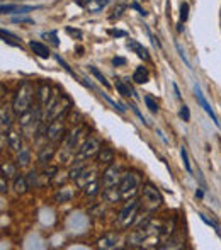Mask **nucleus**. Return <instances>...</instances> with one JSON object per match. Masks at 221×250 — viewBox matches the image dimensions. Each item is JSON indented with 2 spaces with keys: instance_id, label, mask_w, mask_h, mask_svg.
I'll use <instances>...</instances> for the list:
<instances>
[{
  "instance_id": "5",
  "label": "nucleus",
  "mask_w": 221,
  "mask_h": 250,
  "mask_svg": "<svg viewBox=\"0 0 221 250\" xmlns=\"http://www.w3.org/2000/svg\"><path fill=\"white\" fill-rule=\"evenodd\" d=\"M143 203L148 209H157V208L162 206L163 198L160 194V191L152 184H145L143 186Z\"/></svg>"
},
{
  "instance_id": "9",
  "label": "nucleus",
  "mask_w": 221,
  "mask_h": 250,
  "mask_svg": "<svg viewBox=\"0 0 221 250\" xmlns=\"http://www.w3.org/2000/svg\"><path fill=\"white\" fill-rule=\"evenodd\" d=\"M194 92H196V99H198V102H199V105H201L202 109H204L206 112H208V116L209 118L213 119V123H215L216 126H218L220 128V119H218V116H216V112L213 111V107L211 105H209V102L206 101V97H204V94H202V90H201V87L198 85V83H196L194 85Z\"/></svg>"
},
{
  "instance_id": "33",
  "label": "nucleus",
  "mask_w": 221,
  "mask_h": 250,
  "mask_svg": "<svg viewBox=\"0 0 221 250\" xmlns=\"http://www.w3.org/2000/svg\"><path fill=\"white\" fill-rule=\"evenodd\" d=\"M2 174L7 175V177H14L16 175V167L10 162H5V164H2Z\"/></svg>"
},
{
  "instance_id": "37",
  "label": "nucleus",
  "mask_w": 221,
  "mask_h": 250,
  "mask_svg": "<svg viewBox=\"0 0 221 250\" xmlns=\"http://www.w3.org/2000/svg\"><path fill=\"white\" fill-rule=\"evenodd\" d=\"M179 116H181L182 119H184L185 123L189 121V119H191V112H189V107L185 104H182L181 105V111H179Z\"/></svg>"
},
{
  "instance_id": "21",
  "label": "nucleus",
  "mask_w": 221,
  "mask_h": 250,
  "mask_svg": "<svg viewBox=\"0 0 221 250\" xmlns=\"http://www.w3.org/2000/svg\"><path fill=\"white\" fill-rule=\"evenodd\" d=\"M109 2H111V0H87L85 9H87V12L96 14V12H100L102 9H106Z\"/></svg>"
},
{
  "instance_id": "12",
  "label": "nucleus",
  "mask_w": 221,
  "mask_h": 250,
  "mask_svg": "<svg viewBox=\"0 0 221 250\" xmlns=\"http://www.w3.org/2000/svg\"><path fill=\"white\" fill-rule=\"evenodd\" d=\"M126 46H128V50H131L133 53H136V56H140L141 60H145V62H148V60H150L148 50H146L143 44H140L138 41H135V40H131V38H129V40L126 41Z\"/></svg>"
},
{
  "instance_id": "16",
  "label": "nucleus",
  "mask_w": 221,
  "mask_h": 250,
  "mask_svg": "<svg viewBox=\"0 0 221 250\" xmlns=\"http://www.w3.org/2000/svg\"><path fill=\"white\" fill-rule=\"evenodd\" d=\"M118 240H119V237L116 233H107V235H104V237L100 238L99 242H97V245H99V249L111 250V249H116V245H118Z\"/></svg>"
},
{
  "instance_id": "50",
  "label": "nucleus",
  "mask_w": 221,
  "mask_h": 250,
  "mask_svg": "<svg viewBox=\"0 0 221 250\" xmlns=\"http://www.w3.org/2000/svg\"><path fill=\"white\" fill-rule=\"evenodd\" d=\"M0 96H2V99H3V96H5V85H2V94H0Z\"/></svg>"
},
{
  "instance_id": "44",
  "label": "nucleus",
  "mask_w": 221,
  "mask_h": 250,
  "mask_svg": "<svg viewBox=\"0 0 221 250\" xmlns=\"http://www.w3.org/2000/svg\"><path fill=\"white\" fill-rule=\"evenodd\" d=\"M109 34H111V36H116V38H126V36H128L124 31H119V29H111Z\"/></svg>"
},
{
  "instance_id": "45",
  "label": "nucleus",
  "mask_w": 221,
  "mask_h": 250,
  "mask_svg": "<svg viewBox=\"0 0 221 250\" xmlns=\"http://www.w3.org/2000/svg\"><path fill=\"white\" fill-rule=\"evenodd\" d=\"M177 50H179V53H181V58L184 60L185 62V65L189 66V68H191V63H189V60H187V56H185V53H184V50H182L181 48V44H177Z\"/></svg>"
},
{
  "instance_id": "40",
  "label": "nucleus",
  "mask_w": 221,
  "mask_h": 250,
  "mask_svg": "<svg viewBox=\"0 0 221 250\" xmlns=\"http://www.w3.org/2000/svg\"><path fill=\"white\" fill-rule=\"evenodd\" d=\"M43 38H50V41L55 44V46H58V44H60V41H58V38H56V33H55V31H51V33H44V34H43Z\"/></svg>"
},
{
  "instance_id": "29",
  "label": "nucleus",
  "mask_w": 221,
  "mask_h": 250,
  "mask_svg": "<svg viewBox=\"0 0 221 250\" xmlns=\"http://www.w3.org/2000/svg\"><path fill=\"white\" fill-rule=\"evenodd\" d=\"M56 172H58V168H56V167H48V168H44V170L41 172V175H40V186H43V184H46V182H50L51 179L55 177Z\"/></svg>"
},
{
  "instance_id": "6",
  "label": "nucleus",
  "mask_w": 221,
  "mask_h": 250,
  "mask_svg": "<svg viewBox=\"0 0 221 250\" xmlns=\"http://www.w3.org/2000/svg\"><path fill=\"white\" fill-rule=\"evenodd\" d=\"M100 150V143L97 138H87L85 142L80 145L79 151H77V158H82V160H89V158L96 157Z\"/></svg>"
},
{
  "instance_id": "27",
  "label": "nucleus",
  "mask_w": 221,
  "mask_h": 250,
  "mask_svg": "<svg viewBox=\"0 0 221 250\" xmlns=\"http://www.w3.org/2000/svg\"><path fill=\"white\" fill-rule=\"evenodd\" d=\"M73 198V191L70 188H61L58 189V192L55 194V201L56 203H68Z\"/></svg>"
},
{
  "instance_id": "24",
  "label": "nucleus",
  "mask_w": 221,
  "mask_h": 250,
  "mask_svg": "<svg viewBox=\"0 0 221 250\" xmlns=\"http://www.w3.org/2000/svg\"><path fill=\"white\" fill-rule=\"evenodd\" d=\"M33 10V7L27 5H5L2 3V14H27Z\"/></svg>"
},
{
  "instance_id": "4",
  "label": "nucleus",
  "mask_w": 221,
  "mask_h": 250,
  "mask_svg": "<svg viewBox=\"0 0 221 250\" xmlns=\"http://www.w3.org/2000/svg\"><path fill=\"white\" fill-rule=\"evenodd\" d=\"M70 107H72V104H70V101L66 99V97H58V101L44 111L43 121L48 123V121H53L56 118H63V116L70 111Z\"/></svg>"
},
{
  "instance_id": "35",
  "label": "nucleus",
  "mask_w": 221,
  "mask_h": 250,
  "mask_svg": "<svg viewBox=\"0 0 221 250\" xmlns=\"http://www.w3.org/2000/svg\"><path fill=\"white\" fill-rule=\"evenodd\" d=\"M145 104H146V107L150 109V112H159V104H157V101L153 99V97H150V96H145Z\"/></svg>"
},
{
  "instance_id": "48",
  "label": "nucleus",
  "mask_w": 221,
  "mask_h": 250,
  "mask_svg": "<svg viewBox=\"0 0 221 250\" xmlns=\"http://www.w3.org/2000/svg\"><path fill=\"white\" fill-rule=\"evenodd\" d=\"M174 92H175V97H177V99H182V96H181V90H179L177 83H174Z\"/></svg>"
},
{
  "instance_id": "43",
  "label": "nucleus",
  "mask_w": 221,
  "mask_h": 250,
  "mask_svg": "<svg viewBox=\"0 0 221 250\" xmlns=\"http://www.w3.org/2000/svg\"><path fill=\"white\" fill-rule=\"evenodd\" d=\"M66 33L72 34V36H77V40H82V31L73 29V27H66Z\"/></svg>"
},
{
  "instance_id": "46",
  "label": "nucleus",
  "mask_w": 221,
  "mask_h": 250,
  "mask_svg": "<svg viewBox=\"0 0 221 250\" xmlns=\"http://www.w3.org/2000/svg\"><path fill=\"white\" fill-rule=\"evenodd\" d=\"M112 63H114L116 66H118V65H126V60L121 58V56H116V58H112Z\"/></svg>"
},
{
  "instance_id": "7",
  "label": "nucleus",
  "mask_w": 221,
  "mask_h": 250,
  "mask_svg": "<svg viewBox=\"0 0 221 250\" xmlns=\"http://www.w3.org/2000/svg\"><path fill=\"white\" fill-rule=\"evenodd\" d=\"M63 133H65L63 118H56L46 125V140H50V142H58Z\"/></svg>"
},
{
  "instance_id": "32",
  "label": "nucleus",
  "mask_w": 221,
  "mask_h": 250,
  "mask_svg": "<svg viewBox=\"0 0 221 250\" xmlns=\"http://www.w3.org/2000/svg\"><path fill=\"white\" fill-rule=\"evenodd\" d=\"M26 179H27L29 188H38V186H40V174H38L36 170H31L29 174L26 175Z\"/></svg>"
},
{
  "instance_id": "41",
  "label": "nucleus",
  "mask_w": 221,
  "mask_h": 250,
  "mask_svg": "<svg viewBox=\"0 0 221 250\" xmlns=\"http://www.w3.org/2000/svg\"><path fill=\"white\" fill-rule=\"evenodd\" d=\"M0 192H2V194L7 192V175H3V174H2V177H0Z\"/></svg>"
},
{
  "instance_id": "28",
  "label": "nucleus",
  "mask_w": 221,
  "mask_h": 250,
  "mask_svg": "<svg viewBox=\"0 0 221 250\" xmlns=\"http://www.w3.org/2000/svg\"><path fill=\"white\" fill-rule=\"evenodd\" d=\"M99 181L97 179H94V181H90L89 184L83 188V194L87 196V198H96L97 194H99Z\"/></svg>"
},
{
  "instance_id": "26",
  "label": "nucleus",
  "mask_w": 221,
  "mask_h": 250,
  "mask_svg": "<svg viewBox=\"0 0 221 250\" xmlns=\"http://www.w3.org/2000/svg\"><path fill=\"white\" fill-rule=\"evenodd\" d=\"M53 155H55L53 146H44V148H41L40 153H38V162H40L41 165H46L48 162L53 158Z\"/></svg>"
},
{
  "instance_id": "34",
  "label": "nucleus",
  "mask_w": 221,
  "mask_h": 250,
  "mask_svg": "<svg viewBox=\"0 0 221 250\" xmlns=\"http://www.w3.org/2000/svg\"><path fill=\"white\" fill-rule=\"evenodd\" d=\"M181 157H182V162H184V167H185V170L189 172V174H192V167H191V162H189V153H187V150L182 146L181 148Z\"/></svg>"
},
{
  "instance_id": "1",
  "label": "nucleus",
  "mask_w": 221,
  "mask_h": 250,
  "mask_svg": "<svg viewBox=\"0 0 221 250\" xmlns=\"http://www.w3.org/2000/svg\"><path fill=\"white\" fill-rule=\"evenodd\" d=\"M33 97H34V87L31 82H22L17 87L16 94H14L12 101V111L17 116H22L24 112H27L33 105Z\"/></svg>"
},
{
  "instance_id": "11",
  "label": "nucleus",
  "mask_w": 221,
  "mask_h": 250,
  "mask_svg": "<svg viewBox=\"0 0 221 250\" xmlns=\"http://www.w3.org/2000/svg\"><path fill=\"white\" fill-rule=\"evenodd\" d=\"M7 143H9L12 151H20L22 150V135L17 129H9L7 133Z\"/></svg>"
},
{
  "instance_id": "2",
  "label": "nucleus",
  "mask_w": 221,
  "mask_h": 250,
  "mask_svg": "<svg viewBox=\"0 0 221 250\" xmlns=\"http://www.w3.org/2000/svg\"><path fill=\"white\" fill-rule=\"evenodd\" d=\"M140 182H141V179H140L138 174H133V172L122 174L121 182H119V191H121L122 201H129L131 198H135V194L138 192Z\"/></svg>"
},
{
  "instance_id": "14",
  "label": "nucleus",
  "mask_w": 221,
  "mask_h": 250,
  "mask_svg": "<svg viewBox=\"0 0 221 250\" xmlns=\"http://www.w3.org/2000/svg\"><path fill=\"white\" fill-rule=\"evenodd\" d=\"M116 89H118V92L121 94L122 97H133V99H138V96H136L135 89H133V87L129 85V80L118 79V80H116Z\"/></svg>"
},
{
  "instance_id": "19",
  "label": "nucleus",
  "mask_w": 221,
  "mask_h": 250,
  "mask_svg": "<svg viewBox=\"0 0 221 250\" xmlns=\"http://www.w3.org/2000/svg\"><path fill=\"white\" fill-rule=\"evenodd\" d=\"M51 97H53V90H51V87L46 85V83H43V85L40 87V105L43 107V112H44V109H46V105L50 104Z\"/></svg>"
},
{
  "instance_id": "39",
  "label": "nucleus",
  "mask_w": 221,
  "mask_h": 250,
  "mask_svg": "<svg viewBox=\"0 0 221 250\" xmlns=\"http://www.w3.org/2000/svg\"><path fill=\"white\" fill-rule=\"evenodd\" d=\"M126 9V5L124 3H121V5H118V9H114V14H111V17L109 19L111 21H114V19H119V17H121V14H122V10Z\"/></svg>"
},
{
  "instance_id": "38",
  "label": "nucleus",
  "mask_w": 221,
  "mask_h": 250,
  "mask_svg": "<svg viewBox=\"0 0 221 250\" xmlns=\"http://www.w3.org/2000/svg\"><path fill=\"white\" fill-rule=\"evenodd\" d=\"M187 17H189V3L184 2L181 5V24L185 22V21H187Z\"/></svg>"
},
{
  "instance_id": "17",
  "label": "nucleus",
  "mask_w": 221,
  "mask_h": 250,
  "mask_svg": "<svg viewBox=\"0 0 221 250\" xmlns=\"http://www.w3.org/2000/svg\"><path fill=\"white\" fill-rule=\"evenodd\" d=\"M29 46H31V50L34 51V55H36V56H40V58H43V60L50 58L51 53H50V48H48L46 44L40 43V41H31Z\"/></svg>"
},
{
  "instance_id": "3",
  "label": "nucleus",
  "mask_w": 221,
  "mask_h": 250,
  "mask_svg": "<svg viewBox=\"0 0 221 250\" xmlns=\"http://www.w3.org/2000/svg\"><path fill=\"white\" fill-rule=\"evenodd\" d=\"M138 209H140V201L131 198L126 203V206L121 209L119 213V225L122 228H129L136 220V214H138Z\"/></svg>"
},
{
  "instance_id": "22",
  "label": "nucleus",
  "mask_w": 221,
  "mask_h": 250,
  "mask_svg": "<svg viewBox=\"0 0 221 250\" xmlns=\"http://www.w3.org/2000/svg\"><path fill=\"white\" fill-rule=\"evenodd\" d=\"M150 80V72L146 66H138L133 73V82L135 83H146Z\"/></svg>"
},
{
  "instance_id": "10",
  "label": "nucleus",
  "mask_w": 221,
  "mask_h": 250,
  "mask_svg": "<svg viewBox=\"0 0 221 250\" xmlns=\"http://www.w3.org/2000/svg\"><path fill=\"white\" fill-rule=\"evenodd\" d=\"M83 133V126H79V128L72 129L68 135L65 136V148L68 151H73L79 145V140H80V135Z\"/></svg>"
},
{
  "instance_id": "8",
  "label": "nucleus",
  "mask_w": 221,
  "mask_h": 250,
  "mask_svg": "<svg viewBox=\"0 0 221 250\" xmlns=\"http://www.w3.org/2000/svg\"><path fill=\"white\" fill-rule=\"evenodd\" d=\"M121 170H119L118 165H109L106 168V172L102 174V188H111V186H119L121 182Z\"/></svg>"
},
{
  "instance_id": "31",
  "label": "nucleus",
  "mask_w": 221,
  "mask_h": 250,
  "mask_svg": "<svg viewBox=\"0 0 221 250\" xmlns=\"http://www.w3.org/2000/svg\"><path fill=\"white\" fill-rule=\"evenodd\" d=\"M89 72L92 73V75L96 77V79L99 80V82L102 83V85L106 87V89H109V87H111V83L107 82V80H106V77H104L102 73L99 72V68H97V66H94V65H89Z\"/></svg>"
},
{
  "instance_id": "13",
  "label": "nucleus",
  "mask_w": 221,
  "mask_h": 250,
  "mask_svg": "<svg viewBox=\"0 0 221 250\" xmlns=\"http://www.w3.org/2000/svg\"><path fill=\"white\" fill-rule=\"evenodd\" d=\"M102 198H104V201H106V203H109V204L119 203V201L122 199L121 191H119V186H111V188H104Z\"/></svg>"
},
{
  "instance_id": "42",
  "label": "nucleus",
  "mask_w": 221,
  "mask_h": 250,
  "mask_svg": "<svg viewBox=\"0 0 221 250\" xmlns=\"http://www.w3.org/2000/svg\"><path fill=\"white\" fill-rule=\"evenodd\" d=\"M56 60H58V62H60V63H61V66H63V68H65V70H66V72H68V73H70V75H73V77H75V72H72V68H70V66H68V65H66V62H65V60H63V58H61V56H56Z\"/></svg>"
},
{
  "instance_id": "20",
  "label": "nucleus",
  "mask_w": 221,
  "mask_h": 250,
  "mask_svg": "<svg viewBox=\"0 0 221 250\" xmlns=\"http://www.w3.org/2000/svg\"><path fill=\"white\" fill-rule=\"evenodd\" d=\"M94 179H96V174H94V170H92V168H87L85 167L82 172H80L79 177L75 179V182H77V186H79V188L83 189L90 181H94Z\"/></svg>"
},
{
  "instance_id": "15",
  "label": "nucleus",
  "mask_w": 221,
  "mask_h": 250,
  "mask_svg": "<svg viewBox=\"0 0 221 250\" xmlns=\"http://www.w3.org/2000/svg\"><path fill=\"white\" fill-rule=\"evenodd\" d=\"M0 129H2V135L5 136V133H9L10 126H12V118H10V112H9V107L7 105H2L0 109Z\"/></svg>"
},
{
  "instance_id": "25",
  "label": "nucleus",
  "mask_w": 221,
  "mask_h": 250,
  "mask_svg": "<svg viewBox=\"0 0 221 250\" xmlns=\"http://www.w3.org/2000/svg\"><path fill=\"white\" fill-rule=\"evenodd\" d=\"M14 189H16L17 194H26L27 189H31L29 184H27L26 175H17V177L14 179Z\"/></svg>"
},
{
  "instance_id": "18",
  "label": "nucleus",
  "mask_w": 221,
  "mask_h": 250,
  "mask_svg": "<svg viewBox=\"0 0 221 250\" xmlns=\"http://www.w3.org/2000/svg\"><path fill=\"white\" fill-rule=\"evenodd\" d=\"M112 162H114V151L111 148H100L99 153H97V164L109 167V165H112Z\"/></svg>"
},
{
  "instance_id": "47",
  "label": "nucleus",
  "mask_w": 221,
  "mask_h": 250,
  "mask_svg": "<svg viewBox=\"0 0 221 250\" xmlns=\"http://www.w3.org/2000/svg\"><path fill=\"white\" fill-rule=\"evenodd\" d=\"M14 21L16 22H31V19H27V17H14Z\"/></svg>"
},
{
  "instance_id": "23",
  "label": "nucleus",
  "mask_w": 221,
  "mask_h": 250,
  "mask_svg": "<svg viewBox=\"0 0 221 250\" xmlns=\"http://www.w3.org/2000/svg\"><path fill=\"white\" fill-rule=\"evenodd\" d=\"M75 164L70 167V170H68V179H72V181H75L77 177L80 175V172L83 170V168L87 167L85 165V160H82V158H75Z\"/></svg>"
},
{
  "instance_id": "49",
  "label": "nucleus",
  "mask_w": 221,
  "mask_h": 250,
  "mask_svg": "<svg viewBox=\"0 0 221 250\" xmlns=\"http://www.w3.org/2000/svg\"><path fill=\"white\" fill-rule=\"evenodd\" d=\"M196 196H198V198H199V199H201V198H202V191H201V189H199V191H196Z\"/></svg>"
},
{
  "instance_id": "30",
  "label": "nucleus",
  "mask_w": 221,
  "mask_h": 250,
  "mask_svg": "<svg viewBox=\"0 0 221 250\" xmlns=\"http://www.w3.org/2000/svg\"><path fill=\"white\" fill-rule=\"evenodd\" d=\"M31 164V151L27 148H22L17 155V165L19 167H27Z\"/></svg>"
},
{
  "instance_id": "36",
  "label": "nucleus",
  "mask_w": 221,
  "mask_h": 250,
  "mask_svg": "<svg viewBox=\"0 0 221 250\" xmlns=\"http://www.w3.org/2000/svg\"><path fill=\"white\" fill-rule=\"evenodd\" d=\"M199 218H201L202 221H204L206 225H209V227H213V230H216V231H220V225H218V221H215V220H211V218H208L206 214H199Z\"/></svg>"
}]
</instances>
